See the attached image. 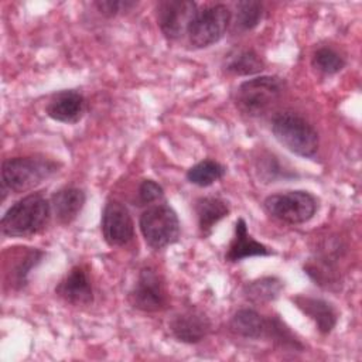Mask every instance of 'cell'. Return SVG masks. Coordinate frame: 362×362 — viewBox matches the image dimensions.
<instances>
[{
  "label": "cell",
  "instance_id": "5",
  "mask_svg": "<svg viewBox=\"0 0 362 362\" xmlns=\"http://www.w3.org/2000/svg\"><path fill=\"white\" fill-rule=\"evenodd\" d=\"M264 211L274 219L300 225L308 222L318 209L317 198L303 189H293L269 195L263 202Z\"/></svg>",
  "mask_w": 362,
  "mask_h": 362
},
{
  "label": "cell",
  "instance_id": "27",
  "mask_svg": "<svg viewBox=\"0 0 362 362\" xmlns=\"http://www.w3.org/2000/svg\"><path fill=\"white\" fill-rule=\"evenodd\" d=\"M257 170H259L262 178H264L266 181H272L273 182L274 180H277L280 177H283V178L286 177L284 171L281 170V167H280L279 161L276 160V157H273L270 154L260 158V161L257 163Z\"/></svg>",
  "mask_w": 362,
  "mask_h": 362
},
{
  "label": "cell",
  "instance_id": "2",
  "mask_svg": "<svg viewBox=\"0 0 362 362\" xmlns=\"http://www.w3.org/2000/svg\"><path fill=\"white\" fill-rule=\"evenodd\" d=\"M61 164L45 157H14L1 164L3 191L14 194L30 191L58 173Z\"/></svg>",
  "mask_w": 362,
  "mask_h": 362
},
{
  "label": "cell",
  "instance_id": "26",
  "mask_svg": "<svg viewBox=\"0 0 362 362\" xmlns=\"http://www.w3.org/2000/svg\"><path fill=\"white\" fill-rule=\"evenodd\" d=\"M137 3L134 1H126V0H103V1H95V7L99 10L100 14L106 17H115L122 13L130 11Z\"/></svg>",
  "mask_w": 362,
  "mask_h": 362
},
{
  "label": "cell",
  "instance_id": "13",
  "mask_svg": "<svg viewBox=\"0 0 362 362\" xmlns=\"http://www.w3.org/2000/svg\"><path fill=\"white\" fill-rule=\"evenodd\" d=\"M55 293L65 303L74 305H89L93 301L92 283L82 266L72 267L58 283Z\"/></svg>",
  "mask_w": 362,
  "mask_h": 362
},
{
  "label": "cell",
  "instance_id": "17",
  "mask_svg": "<svg viewBox=\"0 0 362 362\" xmlns=\"http://www.w3.org/2000/svg\"><path fill=\"white\" fill-rule=\"evenodd\" d=\"M273 252L263 243L255 240L249 232L243 218H239L235 223V235L228 247L225 259L228 262H239L253 256H270Z\"/></svg>",
  "mask_w": 362,
  "mask_h": 362
},
{
  "label": "cell",
  "instance_id": "18",
  "mask_svg": "<svg viewBox=\"0 0 362 362\" xmlns=\"http://www.w3.org/2000/svg\"><path fill=\"white\" fill-rule=\"evenodd\" d=\"M195 214L198 226L204 236L212 232V228L225 216L229 215L228 204L216 197H202L195 201Z\"/></svg>",
  "mask_w": 362,
  "mask_h": 362
},
{
  "label": "cell",
  "instance_id": "22",
  "mask_svg": "<svg viewBox=\"0 0 362 362\" xmlns=\"http://www.w3.org/2000/svg\"><path fill=\"white\" fill-rule=\"evenodd\" d=\"M225 167L215 160H202L187 171V180L198 187H209L225 175Z\"/></svg>",
  "mask_w": 362,
  "mask_h": 362
},
{
  "label": "cell",
  "instance_id": "7",
  "mask_svg": "<svg viewBox=\"0 0 362 362\" xmlns=\"http://www.w3.org/2000/svg\"><path fill=\"white\" fill-rule=\"evenodd\" d=\"M232 13L225 4H212L197 11L187 34L197 48H205L218 42L228 31Z\"/></svg>",
  "mask_w": 362,
  "mask_h": 362
},
{
  "label": "cell",
  "instance_id": "23",
  "mask_svg": "<svg viewBox=\"0 0 362 362\" xmlns=\"http://www.w3.org/2000/svg\"><path fill=\"white\" fill-rule=\"evenodd\" d=\"M264 337L270 338L274 344L284 349L290 351H303L304 345L300 339L291 332V329L276 315L266 318V331Z\"/></svg>",
  "mask_w": 362,
  "mask_h": 362
},
{
  "label": "cell",
  "instance_id": "16",
  "mask_svg": "<svg viewBox=\"0 0 362 362\" xmlns=\"http://www.w3.org/2000/svg\"><path fill=\"white\" fill-rule=\"evenodd\" d=\"M85 201L86 195L81 188L64 187L52 195L51 209L61 225H69L81 214Z\"/></svg>",
  "mask_w": 362,
  "mask_h": 362
},
{
  "label": "cell",
  "instance_id": "20",
  "mask_svg": "<svg viewBox=\"0 0 362 362\" xmlns=\"http://www.w3.org/2000/svg\"><path fill=\"white\" fill-rule=\"evenodd\" d=\"M225 69L233 75H255L264 69V62L253 49H236L225 59Z\"/></svg>",
  "mask_w": 362,
  "mask_h": 362
},
{
  "label": "cell",
  "instance_id": "12",
  "mask_svg": "<svg viewBox=\"0 0 362 362\" xmlns=\"http://www.w3.org/2000/svg\"><path fill=\"white\" fill-rule=\"evenodd\" d=\"M45 112L57 122L74 124L83 117L86 112V100L78 90H61L51 96Z\"/></svg>",
  "mask_w": 362,
  "mask_h": 362
},
{
  "label": "cell",
  "instance_id": "25",
  "mask_svg": "<svg viewBox=\"0 0 362 362\" xmlns=\"http://www.w3.org/2000/svg\"><path fill=\"white\" fill-rule=\"evenodd\" d=\"M263 17V6L259 1H239L236 4V24L242 30L255 28Z\"/></svg>",
  "mask_w": 362,
  "mask_h": 362
},
{
  "label": "cell",
  "instance_id": "6",
  "mask_svg": "<svg viewBox=\"0 0 362 362\" xmlns=\"http://www.w3.org/2000/svg\"><path fill=\"white\" fill-rule=\"evenodd\" d=\"M146 243L158 250L178 240L181 226L175 211L167 204H157L147 208L139 221Z\"/></svg>",
  "mask_w": 362,
  "mask_h": 362
},
{
  "label": "cell",
  "instance_id": "9",
  "mask_svg": "<svg viewBox=\"0 0 362 362\" xmlns=\"http://www.w3.org/2000/svg\"><path fill=\"white\" fill-rule=\"evenodd\" d=\"M197 11V3L194 1L164 0L156 7L157 24L168 40H177L188 31Z\"/></svg>",
  "mask_w": 362,
  "mask_h": 362
},
{
  "label": "cell",
  "instance_id": "28",
  "mask_svg": "<svg viewBox=\"0 0 362 362\" xmlns=\"http://www.w3.org/2000/svg\"><path fill=\"white\" fill-rule=\"evenodd\" d=\"M164 191L161 185H158L153 180H144L139 187V199L141 204H151L161 199Z\"/></svg>",
  "mask_w": 362,
  "mask_h": 362
},
{
  "label": "cell",
  "instance_id": "21",
  "mask_svg": "<svg viewBox=\"0 0 362 362\" xmlns=\"http://www.w3.org/2000/svg\"><path fill=\"white\" fill-rule=\"evenodd\" d=\"M283 290V281L277 277H262L247 283L243 288L245 297L255 304L269 303L279 297L280 291Z\"/></svg>",
  "mask_w": 362,
  "mask_h": 362
},
{
  "label": "cell",
  "instance_id": "1",
  "mask_svg": "<svg viewBox=\"0 0 362 362\" xmlns=\"http://www.w3.org/2000/svg\"><path fill=\"white\" fill-rule=\"evenodd\" d=\"M51 212V202L42 194H28L6 211L0 222L1 232L11 238L37 235L48 225Z\"/></svg>",
  "mask_w": 362,
  "mask_h": 362
},
{
  "label": "cell",
  "instance_id": "8",
  "mask_svg": "<svg viewBox=\"0 0 362 362\" xmlns=\"http://www.w3.org/2000/svg\"><path fill=\"white\" fill-rule=\"evenodd\" d=\"M133 308L144 313H157L167 307L168 294L163 277L153 267H143L137 281L129 293Z\"/></svg>",
  "mask_w": 362,
  "mask_h": 362
},
{
  "label": "cell",
  "instance_id": "14",
  "mask_svg": "<svg viewBox=\"0 0 362 362\" xmlns=\"http://www.w3.org/2000/svg\"><path fill=\"white\" fill-rule=\"evenodd\" d=\"M170 329L178 341L197 344L209 334L211 321L202 311L187 310L173 317L170 321Z\"/></svg>",
  "mask_w": 362,
  "mask_h": 362
},
{
  "label": "cell",
  "instance_id": "10",
  "mask_svg": "<svg viewBox=\"0 0 362 362\" xmlns=\"http://www.w3.org/2000/svg\"><path fill=\"white\" fill-rule=\"evenodd\" d=\"M102 235L109 246H124L134 238V225L129 209L117 199H109L102 212Z\"/></svg>",
  "mask_w": 362,
  "mask_h": 362
},
{
  "label": "cell",
  "instance_id": "4",
  "mask_svg": "<svg viewBox=\"0 0 362 362\" xmlns=\"http://www.w3.org/2000/svg\"><path fill=\"white\" fill-rule=\"evenodd\" d=\"M284 81L279 76L263 75L245 81L236 89L238 109L250 117L264 115L281 96Z\"/></svg>",
  "mask_w": 362,
  "mask_h": 362
},
{
  "label": "cell",
  "instance_id": "3",
  "mask_svg": "<svg viewBox=\"0 0 362 362\" xmlns=\"http://www.w3.org/2000/svg\"><path fill=\"white\" fill-rule=\"evenodd\" d=\"M272 132L283 147L300 157L310 158L318 151V132L298 113L283 112L277 115L273 119Z\"/></svg>",
  "mask_w": 362,
  "mask_h": 362
},
{
  "label": "cell",
  "instance_id": "15",
  "mask_svg": "<svg viewBox=\"0 0 362 362\" xmlns=\"http://www.w3.org/2000/svg\"><path fill=\"white\" fill-rule=\"evenodd\" d=\"M291 301L298 310H301L310 320L314 321L317 329L321 334L327 335L334 329L338 315L331 303L322 298L301 294L291 297Z\"/></svg>",
  "mask_w": 362,
  "mask_h": 362
},
{
  "label": "cell",
  "instance_id": "11",
  "mask_svg": "<svg viewBox=\"0 0 362 362\" xmlns=\"http://www.w3.org/2000/svg\"><path fill=\"white\" fill-rule=\"evenodd\" d=\"M42 257V250L34 247H13L10 250V259L4 263L7 284L14 290L23 288L27 284L28 273L41 262Z\"/></svg>",
  "mask_w": 362,
  "mask_h": 362
},
{
  "label": "cell",
  "instance_id": "19",
  "mask_svg": "<svg viewBox=\"0 0 362 362\" xmlns=\"http://www.w3.org/2000/svg\"><path fill=\"white\" fill-rule=\"evenodd\" d=\"M230 329L249 339H259L264 337L266 318L252 308H242L236 311L230 320Z\"/></svg>",
  "mask_w": 362,
  "mask_h": 362
},
{
  "label": "cell",
  "instance_id": "24",
  "mask_svg": "<svg viewBox=\"0 0 362 362\" xmlns=\"http://www.w3.org/2000/svg\"><path fill=\"white\" fill-rule=\"evenodd\" d=\"M311 64L317 71L325 75H334L345 66V59L335 49L329 47H321L313 54Z\"/></svg>",
  "mask_w": 362,
  "mask_h": 362
}]
</instances>
